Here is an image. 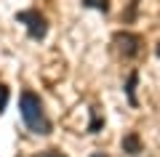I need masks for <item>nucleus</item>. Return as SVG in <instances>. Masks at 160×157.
I'll list each match as a JSON object with an SVG mask.
<instances>
[{"label": "nucleus", "instance_id": "f257e3e1", "mask_svg": "<svg viewBox=\"0 0 160 157\" xmlns=\"http://www.w3.org/2000/svg\"><path fill=\"white\" fill-rule=\"evenodd\" d=\"M19 109H22V120L32 133L48 136L51 133V120L46 117V109H43V101L38 99V93L32 91H24L22 99H19Z\"/></svg>", "mask_w": 160, "mask_h": 157}, {"label": "nucleus", "instance_id": "f03ea898", "mask_svg": "<svg viewBox=\"0 0 160 157\" xmlns=\"http://www.w3.org/2000/svg\"><path fill=\"white\" fill-rule=\"evenodd\" d=\"M16 19L27 27V32H29V37H35V40H43L48 35V22H46V16L40 11H35V8H29V11H19L16 13Z\"/></svg>", "mask_w": 160, "mask_h": 157}, {"label": "nucleus", "instance_id": "7ed1b4c3", "mask_svg": "<svg viewBox=\"0 0 160 157\" xmlns=\"http://www.w3.org/2000/svg\"><path fill=\"white\" fill-rule=\"evenodd\" d=\"M115 45H118L123 59H136L142 53V37L133 32H118L115 35Z\"/></svg>", "mask_w": 160, "mask_h": 157}, {"label": "nucleus", "instance_id": "20e7f679", "mask_svg": "<svg viewBox=\"0 0 160 157\" xmlns=\"http://www.w3.org/2000/svg\"><path fill=\"white\" fill-rule=\"evenodd\" d=\"M120 146H123V152H126V155H131V157H136V155H142V139H139V133H126L123 136V141H120Z\"/></svg>", "mask_w": 160, "mask_h": 157}, {"label": "nucleus", "instance_id": "39448f33", "mask_svg": "<svg viewBox=\"0 0 160 157\" xmlns=\"http://www.w3.org/2000/svg\"><path fill=\"white\" fill-rule=\"evenodd\" d=\"M136 80H139V75H136V72H131V75H128V83H126V93H128V101H131L133 107H136Z\"/></svg>", "mask_w": 160, "mask_h": 157}, {"label": "nucleus", "instance_id": "423d86ee", "mask_svg": "<svg viewBox=\"0 0 160 157\" xmlns=\"http://www.w3.org/2000/svg\"><path fill=\"white\" fill-rule=\"evenodd\" d=\"M104 125V117L99 115V109H91V123H88V133H99V128Z\"/></svg>", "mask_w": 160, "mask_h": 157}, {"label": "nucleus", "instance_id": "0eeeda50", "mask_svg": "<svg viewBox=\"0 0 160 157\" xmlns=\"http://www.w3.org/2000/svg\"><path fill=\"white\" fill-rule=\"evenodd\" d=\"M83 6H88V8H96V11L107 13V11H109V0H83Z\"/></svg>", "mask_w": 160, "mask_h": 157}, {"label": "nucleus", "instance_id": "6e6552de", "mask_svg": "<svg viewBox=\"0 0 160 157\" xmlns=\"http://www.w3.org/2000/svg\"><path fill=\"white\" fill-rule=\"evenodd\" d=\"M8 96H11V93H8V88L0 83V115L6 112V107H8Z\"/></svg>", "mask_w": 160, "mask_h": 157}, {"label": "nucleus", "instance_id": "1a4fd4ad", "mask_svg": "<svg viewBox=\"0 0 160 157\" xmlns=\"http://www.w3.org/2000/svg\"><path fill=\"white\" fill-rule=\"evenodd\" d=\"M38 157H67L64 152H59V149H46V152H40Z\"/></svg>", "mask_w": 160, "mask_h": 157}, {"label": "nucleus", "instance_id": "9d476101", "mask_svg": "<svg viewBox=\"0 0 160 157\" xmlns=\"http://www.w3.org/2000/svg\"><path fill=\"white\" fill-rule=\"evenodd\" d=\"M91 157H109V155H104V152H93Z\"/></svg>", "mask_w": 160, "mask_h": 157}, {"label": "nucleus", "instance_id": "9b49d317", "mask_svg": "<svg viewBox=\"0 0 160 157\" xmlns=\"http://www.w3.org/2000/svg\"><path fill=\"white\" fill-rule=\"evenodd\" d=\"M158 56H160V45H158Z\"/></svg>", "mask_w": 160, "mask_h": 157}]
</instances>
